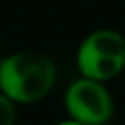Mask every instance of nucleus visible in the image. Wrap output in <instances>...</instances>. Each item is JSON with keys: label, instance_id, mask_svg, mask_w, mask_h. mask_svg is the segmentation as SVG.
I'll use <instances>...</instances> for the list:
<instances>
[{"label": "nucleus", "instance_id": "obj_1", "mask_svg": "<svg viewBox=\"0 0 125 125\" xmlns=\"http://www.w3.org/2000/svg\"><path fill=\"white\" fill-rule=\"evenodd\" d=\"M55 77V64L44 53L17 52L0 61V92L15 105L41 101L53 88Z\"/></svg>", "mask_w": 125, "mask_h": 125}, {"label": "nucleus", "instance_id": "obj_2", "mask_svg": "<svg viewBox=\"0 0 125 125\" xmlns=\"http://www.w3.org/2000/svg\"><path fill=\"white\" fill-rule=\"evenodd\" d=\"M77 68L83 77L99 83L120 75L125 68V37L109 28L92 31L79 44Z\"/></svg>", "mask_w": 125, "mask_h": 125}, {"label": "nucleus", "instance_id": "obj_4", "mask_svg": "<svg viewBox=\"0 0 125 125\" xmlns=\"http://www.w3.org/2000/svg\"><path fill=\"white\" fill-rule=\"evenodd\" d=\"M17 121V110L15 103L0 92V125H15Z\"/></svg>", "mask_w": 125, "mask_h": 125}, {"label": "nucleus", "instance_id": "obj_5", "mask_svg": "<svg viewBox=\"0 0 125 125\" xmlns=\"http://www.w3.org/2000/svg\"><path fill=\"white\" fill-rule=\"evenodd\" d=\"M55 125H83V123L74 121V120H66V121H59V123H55Z\"/></svg>", "mask_w": 125, "mask_h": 125}, {"label": "nucleus", "instance_id": "obj_3", "mask_svg": "<svg viewBox=\"0 0 125 125\" xmlns=\"http://www.w3.org/2000/svg\"><path fill=\"white\" fill-rule=\"evenodd\" d=\"M64 107L70 120L83 125H103L112 116V96L103 83L81 75L66 88Z\"/></svg>", "mask_w": 125, "mask_h": 125}]
</instances>
